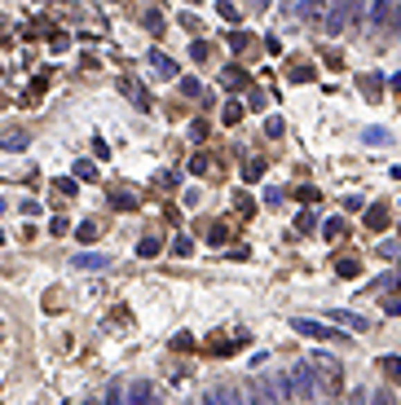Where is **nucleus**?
Wrapping results in <instances>:
<instances>
[{"mask_svg":"<svg viewBox=\"0 0 401 405\" xmlns=\"http://www.w3.org/2000/svg\"><path fill=\"white\" fill-rule=\"evenodd\" d=\"M388 5H393V0H375V5H371V18H375V27H380V22L388 18Z\"/></svg>","mask_w":401,"mask_h":405,"instance_id":"nucleus-9","label":"nucleus"},{"mask_svg":"<svg viewBox=\"0 0 401 405\" xmlns=\"http://www.w3.org/2000/svg\"><path fill=\"white\" fill-rule=\"evenodd\" d=\"M287 379H291V392H296L300 401H313V397H318V379H313V366H309V361H296V370H291Z\"/></svg>","mask_w":401,"mask_h":405,"instance_id":"nucleus-2","label":"nucleus"},{"mask_svg":"<svg viewBox=\"0 0 401 405\" xmlns=\"http://www.w3.org/2000/svg\"><path fill=\"white\" fill-rule=\"evenodd\" d=\"M380 370H384V375H393L397 384H401V357H380Z\"/></svg>","mask_w":401,"mask_h":405,"instance_id":"nucleus-8","label":"nucleus"},{"mask_svg":"<svg viewBox=\"0 0 401 405\" xmlns=\"http://www.w3.org/2000/svg\"><path fill=\"white\" fill-rule=\"evenodd\" d=\"M93 176H97V168H93L89 159H84V163H75V181H93Z\"/></svg>","mask_w":401,"mask_h":405,"instance_id":"nucleus-12","label":"nucleus"},{"mask_svg":"<svg viewBox=\"0 0 401 405\" xmlns=\"http://www.w3.org/2000/svg\"><path fill=\"white\" fill-rule=\"evenodd\" d=\"M247 405H269V388H265V379H251V388H247Z\"/></svg>","mask_w":401,"mask_h":405,"instance_id":"nucleus-7","label":"nucleus"},{"mask_svg":"<svg viewBox=\"0 0 401 405\" xmlns=\"http://www.w3.org/2000/svg\"><path fill=\"white\" fill-rule=\"evenodd\" d=\"M397 40H401V14H397Z\"/></svg>","mask_w":401,"mask_h":405,"instance_id":"nucleus-18","label":"nucleus"},{"mask_svg":"<svg viewBox=\"0 0 401 405\" xmlns=\"http://www.w3.org/2000/svg\"><path fill=\"white\" fill-rule=\"evenodd\" d=\"M353 18H357V0H335V5H331V14H326V31L339 35V31H344Z\"/></svg>","mask_w":401,"mask_h":405,"instance_id":"nucleus-3","label":"nucleus"},{"mask_svg":"<svg viewBox=\"0 0 401 405\" xmlns=\"http://www.w3.org/2000/svg\"><path fill=\"white\" fill-rule=\"evenodd\" d=\"M339 321H344L348 330H366V317H353V313H335Z\"/></svg>","mask_w":401,"mask_h":405,"instance_id":"nucleus-11","label":"nucleus"},{"mask_svg":"<svg viewBox=\"0 0 401 405\" xmlns=\"http://www.w3.org/2000/svg\"><path fill=\"white\" fill-rule=\"evenodd\" d=\"M348 405H366V392H348Z\"/></svg>","mask_w":401,"mask_h":405,"instance_id":"nucleus-16","label":"nucleus"},{"mask_svg":"<svg viewBox=\"0 0 401 405\" xmlns=\"http://www.w3.org/2000/svg\"><path fill=\"white\" fill-rule=\"evenodd\" d=\"M102 405H124V388H106V397H102Z\"/></svg>","mask_w":401,"mask_h":405,"instance_id":"nucleus-13","label":"nucleus"},{"mask_svg":"<svg viewBox=\"0 0 401 405\" xmlns=\"http://www.w3.org/2000/svg\"><path fill=\"white\" fill-rule=\"evenodd\" d=\"M357 273V260H339V278H353Z\"/></svg>","mask_w":401,"mask_h":405,"instance_id":"nucleus-15","label":"nucleus"},{"mask_svg":"<svg viewBox=\"0 0 401 405\" xmlns=\"http://www.w3.org/2000/svg\"><path fill=\"white\" fill-rule=\"evenodd\" d=\"M0 146H5V150H22V146H27V133H9Z\"/></svg>","mask_w":401,"mask_h":405,"instance_id":"nucleus-10","label":"nucleus"},{"mask_svg":"<svg viewBox=\"0 0 401 405\" xmlns=\"http://www.w3.org/2000/svg\"><path fill=\"white\" fill-rule=\"evenodd\" d=\"M75 269H111V256H102V252H84V256H75L71 260Z\"/></svg>","mask_w":401,"mask_h":405,"instance_id":"nucleus-6","label":"nucleus"},{"mask_svg":"<svg viewBox=\"0 0 401 405\" xmlns=\"http://www.w3.org/2000/svg\"><path fill=\"white\" fill-rule=\"evenodd\" d=\"M0 243H5V234H0Z\"/></svg>","mask_w":401,"mask_h":405,"instance_id":"nucleus-20","label":"nucleus"},{"mask_svg":"<svg viewBox=\"0 0 401 405\" xmlns=\"http://www.w3.org/2000/svg\"><path fill=\"white\" fill-rule=\"evenodd\" d=\"M375 405H397V401L388 397V392H380V397H375Z\"/></svg>","mask_w":401,"mask_h":405,"instance_id":"nucleus-17","label":"nucleus"},{"mask_svg":"<svg viewBox=\"0 0 401 405\" xmlns=\"http://www.w3.org/2000/svg\"><path fill=\"white\" fill-rule=\"evenodd\" d=\"M124 405H159V397H154L150 384H132L128 397H124Z\"/></svg>","mask_w":401,"mask_h":405,"instance_id":"nucleus-5","label":"nucleus"},{"mask_svg":"<svg viewBox=\"0 0 401 405\" xmlns=\"http://www.w3.org/2000/svg\"><path fill=\"white\" fill-rule=\"evenodd\" d=\"M291 326L300 330V335H309V339H322V343H339V330L335 326H322V321H309V317H296Z\"/></svg>","mask_w":401,"mask_h":405,"instance_id":"nucleus-4","label":"nucleus"},{"mask_svg":"<svg viewBox=\"0 0 401 405\" xmlns=\"http://www.w3.org/2000/svg\"><path fill=\"white\" fill-rule=\"evenodd\" d=\"M154 66H159V70H163V75H177V62H168V57H163V53H159V57H154Z\"/></svg>","mask_w":401,"mask_h":405,"instance_id":"nucleus-14","label":"nucleus"},{"mask_svg":"<svg viewBox=\"0 0 401 405\" xmlns=\"http://www.w3.org/2000/svg\"><path fill=\"white\" fill-rule=\"evenodd\" d=\"M309 366H313V375H322V384L331 388V392H344V366H339L335 357L313 352V357H309Z\"/></svg>","mask_w":401,"mask_h":405,"instance_id":"nucleus-1","label":"nucleus"},{"mask_svg":"<svg viewBox=\"0 0 401 405\" xmlns=\"http://www.w3.org/2000/svg\"><path fill=\"white\" fill-rule=\"evenodd\" d=\"M89 405H102V401H89Z\"/></svg>","mask_w":401,"mask_h":405,"instance_id":"nucleus-19","label":"nucleus"}]
</instances>
